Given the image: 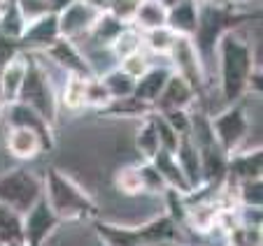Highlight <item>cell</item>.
I'll list each match as a JSON object with an SVG mask.
<instances>
[{"mask_svg":"<svg viewBox=\"0 0 263 246\" xmlns=\"http://www.w3.org/2000/svg\"><path fill=\"white\" fill-rule=\"evenodd\" d=\"M214 63H217L219 93L226 105H235L247 93V81L252 70L256 68L254 49L240 28L223 30L214 47Z\"/></svg>","mask_w":263,"mask_h":246,"instance_id":"cell-1","label":"cell"},{"mask_svg":"<svg viewBox=\"0 0 263 246\" xmlns=\"http://www.w3.org/2000/svg\"><path fill=\"white\" fill-rule=\"evenodd\" d=\"M42 197L61 223L98 216V207L89 193L59 168H47L42 174Z\"/></svg>","mask_w":263,"mask_h":246,"instance_id":"cell-2","label":"cell"},{"mask_svg":"<svg viewBox=\"0 0 263 246\" xmlns=\"http://www.w3.org/2000/svg\"><path fill=\"white\" fill-rule=\"evenodd\" d=\"M16 102L40 114L49 126H54L59 118V86L51 79L45 56L37 51H28V68H26V77Z\"/></svg>","mask_w":263,"mask_h":246,"instance_id":"cell-3","label":"cell"},{"mask_svg":"<svg viewBox=\"0 0 263 246\" xmlns=\"http://www.w3.org/2000/svg\"><path fill=\"white\" fill-rule=\"evenodd\" d=\"M93 228L103 246H149L161 239H177L175 237V218L168 214L154 216L152 221L133 228L105 221H93Z\"/></svg>","mask_w":263,"mask_h":246,"instance_id":"cell-4","label":"cell"},{"mask_svg":"<svg viewBox=\"0 0 263 246\" xmlns=\"http://www.w3.org/2000/svg\"><path fill=\"white\" fill-rule=\"evenodd\" d=\"M42 197V174L30 168H12L0 174V204L24 216Z\"/></svg>","mask_w":263,"mask_h":246,"instance_id":"cell-5","label":"cell"},{"mask_svg":"<svg viewBox=\"0 0 263 246\" xmlns=\"http://www.w3.org/2000/svg\"><path fill=\"white\" fill-rule=\"evenodd\" d=\"M210 130H212L214 142L226 151V156L245 149V142H247L249 130H252V121H249L247 107L242 105V100L235 105H226V109L214 114L210 118Z\"/></svg>","mask_w":263,"mask_h":246,"instance_id":"cell-6","label":"cell"},{"mask_svg":"<svg viewBox=\"0 0 263 246\" xmlns=\"http://www.w3.org/2000/svg\"><path fill=\"white\" fill-rule=\"evenodd\" d=\"M229 7L219 5V3H208V5H200L198 12V26H196V33L191 35L196 49L200 54V60H203L205 70H208V63L214 60V47H217V39L221 37L223 30L233 28L229 24Z\"/></svg>","mask_w":263,"mask_h":246,"instance_id":"cell-7","label":"cell"},{"mask_svg":"<svg viewBox=\"0 0 263 246\" xmlns=\"http://www.w3.org/2000/svg\"><path fill=\"white\" fill-rule=\"evenodd\" d=\"M61 221L49 209L45 197L35 202L33 207L21 216V235H24V246H45L49 237L56 232Z\"/></svg>","mask_w":263,"mask_h":246,"instance_id":"cell-8","label":"cell"},{"mask_svg":"<svg viewBox=\"0 0 263 246\" xmlns=\"http://www.w3.org/2000/svg\"><path fill=\"white\" fill-rule=\"evenodd\" d=\"M168 60L175 72L182 74L196 91L205 84V65H203V60H200V54L191 37L179 35L177 42L173 45V49H170V54H168Z\"/></svg>","mask_w":263,"mask_h":246,"instance_id":"cell-9","label":"cell"},{"mask_svg":"<svg viewBox=\"0 0 263 246\" xmlns=\"http://www.w3.org/2000/svg\"><path fill=\"white\" fill-rule=\"evenodd\" d=\"M100 14H103V12L93 10L91 5H86L84 0H74L72 5H68L63 12L56 14L61 37H68V39H72V42H80L82 37L89 35V30L93 28L96 19H98Z\"/></svg>","mask_w":263,"mask_h":246,"instance_id":"cell-10","label":"cell"},{"mask_svg":"<svg viewBox=\"0 0 263 246\" xmlns=\"http://www.w3.org/2000/svg\"><path fill=\"white\" fill-rule=\"evenodd\" d=\"M37 54H45V58L49 63H54L59 70H63L65 74H80V77H93L89 63H86L84 54H82L80 45L72 42L68 37H59L56 42H51L45 51H37Z\"/></svg>","mask_w":263,"mask_h":246,"instance_id":"cell-11","label":"cell"},{"mask_svg":"<svg viewBox=\"0 0 263 246\" xmlns=\"http://www.w3.org/2000/svg\"><path fill=\"white\" fill-rule=\"evenodd\" d=\"M5 149L14 160L28 162L35 160L37 156H42L45 151H49V144L45 142L40 133H35L30 128H24V126H7L5 133Z\"/></svg>","mask_w":263,"mask_h":246,"instance_id":"cell-12","label":"cell"},{"mask_svg":"<svg viewBox=\"0 0 263 246\" xmlns=\"http://www.w3.org/2000/svg\"><path fill=\"white\" fill-rule=\"evenodd\" d=\"M196 98H198V91H196L182 74H177L173 70L170 79L165 81L163 91H161V95L156 98V102L152 105V107H154V112H159V114L175 112V109H191V105L196 102Z\"/></svg>","mask_w":263,"mask_h":246,"instance_id":"cell-13","label":"cell"},{"mask_svg":"<svg viewBox=\"0 0 263 246\" xmlns=\"http://www.w3.org/2000/svg\"><path fill=\"white\" fill-rule=\"evenodd\" d=\"M26 68H28V51L24 49H19L12 58H7L0 65V93H3V102L5 105L16 102L26 77Z\"/></svg>","mask_w":263,"mask_h":246,"instance_id":"cell-14","label":"cell"},{"mask_svg":"<svg viewBox=\"0 0 263 246\" xmlns=\"http://www.w3.org/2000/svg\"><path fill=\"white\" fill-rule=\"evenodd\" d=\"M59 37H61L59 19H56V14H47L42 19H35L30 24H26V30L21 35L19 45L24 51H45Z\"/></svg>","mask_w":263,"mask_h":246,"instance_id":"cell-15","label":"cell"},{"mask_svg":"<svg viewBox=\"0 0 263 246\" xmlns=\"http://www.w3.org/2000/svg\"><path fill=\"white\" fill-rule=\"evenodd\" d=\"M258 177H261V144L240 149V151L229 156V174H226V179L238 183Z\"/></svg>","mask_w":263,"mask_h":246,"instance_id":"cell-16","label":"cell"},{"mask_svg":"<svg viewBox=\"0 0 263 246\" xmlns=\"http://www.w3.org/2000/svg\"><path fill=\"white\" fill-rule=\"evenodd\" d=\"M149 162H152V165L156 168V172L161 174V179H163V183H165V188H168V191L179 193L182 197H186V195H191V193H194V188L189 186V181H186V177H184L182 168H179V162H177V158H175V153L159 151Z\"/></svg>","mask_w":263,"mask_h":246,"instance_id":"cell-17","label":"cell"},{"mask_svg":"<svg viewBox=\"0 0 263 246\" xmlns=\"http://www.w3.org/2000/svg\"><path fill=\"white\" fill-rule=\"evenodd\" d=\"M5 116H7V126H24V128H30L35 133H40L45 137V142L49 147H54V126L45 121L40 114H35L30 107L21 102H12V105H5Z\"/></svg>","mask_w":263,"mask_h":246,"instance_id":"cell-18","label":"cell"},{"mask_svg":"<svg viewBox=\"0 0 263 246\" xmlns=\"http://www.w3.org/2000/svg\"><path fill=\"white\" fill-rule=\"evenodd\" d=\"M170 74H173V65L170 63L168 65H152L142 77L135 79L133 95L138 100H142V102H147V105H154L156 98L161 95V91H163L165 81L170 79Z\"/></svg>","mask_w":263,"mask_h":246,"instance_id":"cell-19","label":"cell"},{"mask_svg":"<svg viewBox=\"0 0 263 246\" xmlns=\"http://www.w3.org/2000/svg\"><path fill=\"white\" fill-rule=\"evenodd\" d=\"M198 12H200V5L196 0H177L173 5L168 7V26L173 33L177 35H191L196 33V26H198Z\"/></svg>","mask_w":263,"mask_h":246,"instance_id":"cell-20","label":"cell"},{"mask_svg":"<svg viewBox=\"0 0 263 246\" xmlns=\"http://www.w3.org/2000/svg\"><path fill=\"white\" fill-rule=\"evenodd\" d=\"M175 158H177L179 168H182L184 177L189 181V186L194 191H198L203 186V172H200V151L196 147V142L186 135V137L179 139V147L175 151Z\"/></svg>","mask_w":263,"mask_h":246,"instance_id":"cell-21","label":"cell"},{"mask_svg":"<svg viewBox=\"0 0 263 246\" xmlns=\"http://www.w3.org/2000/svg\"><path fill=\"white\" fill-rule=\"evenodd\" d=\"M217 202L212 197H208V200L194 202V204L184 209V221H189V225L200 235H212L217 230Z\"/></svg>","mask_w":263,"mask_h":246,"instance_id":"cell-22","label":"cell"},{"mask_svg":"<svg viewBox=\"0 0 263 246\" xmlns=\"http://www.w3.org/2000/svg\"><path fill=\"white\" fill-rule=\"evenodd\" d=\"M165 21H168V7H165L161 0H140L130 26H135L138 30L147 33V30L165 26Z\"/></svg>","mask_w":263,"mask_h":246,"instance_id":"cell-23","label":"cell"},{"mask_svg":"<svg viewBox=\"0 0 263 246\" xmlns=\"http://www.w3.org/2000/svg\"><path fill=\"white\" fill-rule=\"evenodd\" d=\"M126 26L128 24L115 19V16L107 14V12H103V14L96 19V24H93V28L89 30V35L82 39H89L91 45H96V47H109L117 37H119V33L126 28Z\"/></svg>","mask_w":263,"mask_h":246,"instance_id":"cell-24","label":"cell"},{"mask_svg":"<svg viewBox=\"0 0 263 246\" xmlns=\"http://www.w3.org/2000/svg\"><path fill=\"white\" fill-rule=\"evenodd\" d=\"M91 77H80V74H65L63 84H61V102L70 109V112H77V109L86 107V84H89Z\"/></svg>","mask_w":263,"mask_h":246,"instance_id":"cell-25","label":"cell"},{"mask_svg":"<svg viewBox=\"0 0 263 246\" xmlns=\"http://www.w3.org/2000/svg\"><path fill=\"white\" fill-rule=\"evenodd\" d=\"M154 112V107L142 100H138L135 95H128V98H119V100H109L105 107H100V114L105 116H128V118H144L147 114Z\"/></svg>","mask_w":263,"mask_h":246,"instance_id":"cell-26","label":"cell"},{"mask_svg":"<svg viewBox=\"0 0 263 246\" xmlns=\"http://www.w3.org/2000/svg\"><path fill=\"white\" fill-rule=\"evenodd\" d=\"M135 147H138L140 156H142L144 160H152V158L161 151L159 135H156V126H154L152 114L140 118V126H138V130H135Z\"/></svg>","mask_w":263,"mask_h":246,"instance_id":"cell-27","label":"cell"},{"mask_svg":"<svg viewBox=\"0 0 263 246\" xmlns=\"http://www.w3.org/2000/svg\"><path fill=\"white\" fill-rule=\"evenodd\" d=\"M179 35L173 33L168 26H161V28H154V30H147L142 33V42H144V51L152 56H165L168 58L170 49L173 45L177 42Z\"/></svg>","mask_w":263,"mask_h":246,"instance_id":"cell-28","label":"cell"},{"mask_svg":"<svg viewBox=\"0 0 263 246\" xmlns=\"http://www.w3.org/2000/svg\"><path fill=\"white\" fill-rule=\"evenodd\" d=\"M0 246H24L21 216L5 204H0Z\"/></svg>","mask_w":263,"mask_h":246,"instance_id":"cell-29","label":"cell"},{"mask_svg":"<svg viewBox=\"0 0 263 246\" xmlns=\"http://www.w3.org/2000/svg\"><path fill=\"white\" fill-rule=\"evenodd\" d=\"M98 79L103 81L109 100L128 98V95H133V91H135V79L128 77L126 72H121L119 68H112L109 72H105L103 77H98Z\"/></svg>","mask_w":263,"mask_h":246,"instance_id":"cell-30","label":"cell"},{"mask_svg":"<svg viewBox=\"0 0 263 246\" xmlns=\"http://www.w3.org/2000/svg\"><path fill=\"white\" fill-rule=\"evenodd\" d=\"M109 49H112V54H115L117 60L126 58V56L135 54V51H142L144 49V42H142V30H138L135 26H126L124 30L119 33V37L109 45Z\"/></svg>","mask_w":263,"mask_h":246,"instance_id":"cell-31","label":"cell"},{"mask_svg":"<svg viewBox=\"0 0 263 246\" xmlns=\"http://www.w3.org/2000/svg\"><path fill=\"white\" fill-rule=\"evenodd\" d=\"M115 188L126 197H138L144 193L142 174H140L138 165H126L115 174Z\"/></svg>","mask_w":263,"mask_h":246,"instance_id":"cell-32","label":"cell"},{"mask_svg":"<svg viewBox=\"0 0 263 246\" xmlns=\"http://www.w3.org/2000/svg\"><path fill=\"white\" fill-rule=\"evenodd\" d=\"M26 30V19L21 16L19 7L14 5V0L10 3V7H7L3 14H0V35L5 39H12V42H16L19 45L21 35H24Z\"/></svg>","mask_w":263,"mask_h":246,"instance_id":"cell-33","label":"cell"},{"mask_svg":"<svg viewBox=\"0 0 263 246\" xmlns=\"http://www.w3.org/2000/svg\"><path fill=\"white\" fill-rule=\"evenodd\" d=\"M238 197L240 207H256L261 209L263 204V179H247V181H238Z\"/></svg>","mask_w":263,"mask_h":246,"instance_id":"cell-34","label":"cell"},{"mask_svg":"<svg viewBox=\"0 0 263 246\" xmlns=\"http://www.w3.org/2000/svg\"><path fill=\"white\" fill-rule=\"evenodd\" d=\"M152 54H147V51H135V54L126 56V58H121L119 63H117V68L121 70V72H126L128 77L133 79H140L144 72H147L149 68H152Z\"/></svg>","mask_w":263,"mask_h":246,"instance_id":"cell-35","label":"cell"},{"mask_svg":"<svg viewBox=\"0 0 263 246\" xmlns=\"http://www.w3.org/2000/svg\"><path fill=\"white\" fill-rule=\"evenodd\" d=\"M152 118H154V126H156V135H159V144H161V151H168V153H175L179 147V135L173 130L168 121L161 116L159 112H152Z\"/></svg>","mask_w":263,"mask_h":246,"instance_id":"cell-36","label":"cell"},{"mask_svg":"<svg viewBox=\"0 0 263 246\" xmlns=\"http://www.w3.org/2000/svg\"><path fill=\"white\" fill-rule=\"evenodd\" d=\"M138 168H140V174H142L144 193H149V195H161V193L168 191V188H165V183H163V179H161V174L156 172V168L149 160L140 162Z\"/></svg>","mask_w":263,"mask_h":246,"instance_id":"cell-37","label":"cell"},{"mask_svg":"<svg viewBox=\"0 0 263 246\" xmlns=\"http://www.w3.org/2000/svg\"><path fill=\"white\" fill-rule=\"evenodd\" d=\"M161 116L173 126V130L179 137H186L191 135V112L189 109H175V112H163Z\"/></svg>","mask_w":263,"mask_h":246,"instance_id":"cell-38","label":"cell"},{"mask_svg":"<svg viewBox=\"0 0 263 246\" xmlns=\"http://www.w3.org/2000/svg\"><path fill=\"white\" fill-rule=\"evenodd\" d=\"M138 3L140 0H109L107 3V14H112L115 19L124 21V24H130L133 21V14L138 10Z\"/></svg>","mask_w":263,"mask_h":246,"instance_id":"cell-39","label":"cell"},{"mask_svg":"<svg viewBox=\"0 0 263 246\" xmlns=\"http://www.w3.org/2000/svg\"><path fill=\"white\" fill-rule=\"evenodd\" d=\"M109 102V95L105 91L103 81L98 77H91L89 84H86V107H105Z\"/></svg>","mask_w":263,"mask_h":246,"instance_id":"cell-40","label":"cell"},{"mask_svg":"<svg viewBox=\"0 0 263 246\" xmlns=\"http://www.w3.org/2000/svg\"><path fill=\"white\" fill-rule=\"evenodd\" d=\"M72 3L74 0H49V10H51V14H59V12H63Z\"/></svg>","mask_w":263,"mask_h":246,"instance_id":"cell-41","label":"cell"},{"mask_svg":"<svg viewBox=\"0 0 263 246\" xmlns=\"http://www.w3.org/2000/svg\"><path fill=\"white\" fill-rule=\"evenodd\" d=\"M84 3H86V5H91L93 10L105 12V10H107V3H109V0H84Z\"/></svg>","mask_w":263,"mask_h":246,"instance_id":"cell-42","label":"cell"},{"mask_svg":"<svg viewBox=\"0 0 263 246\" xmlns=\"http://www.w3.org/2000/svg\"><path fill=\"white\" fill-rule=\"evenodd\" d=\"M149 246H182L177 239H161V241H154V244H149Z\"/></svg>","mask_w":263,"mask_h":246,"instance_id":"cell-43","label":"cell"},{"mask_svg":"<svg viewBox=\"0 0 263 246\" xmlns=\"http://www.w3.org/2000/svg\"><path fill=\"white\" fill-rule=\"evenodd\" d=\"M10 3H12V0H0V14H3V12L10 7Z\"/></svg>","mask_w":263,"mask_h":246,"instance_id":"cell-44","label":"cell"},{"mask_svg":"<svg viewBox=\"0 0 263 246\" xmlns=\"http://www.w3.org/2000/svg\"><path fill=\"white\" fill-rule=\"evenodd\" d=\"M229 5H245V3H249V0H226Z\"/></svg>","mask_w":263,"mask_h":246,"instance_id":"cell-45","label":"cell"},{"mask_svg":"<svg viewBox=\"0 0 263 246\" xmlns=\"http://www.w3.org/2000/svg\"><path fill=\"white\" fill-rule=\"evenodd\" d=\"M3 109H5V102H3V93H0V116H3Z\"/></svg>","mask_w":263,"mask_h":246,"instance_id":"cell-46","label":"cell"},{"mask_svg":"<svg viewBox=\"0 0 263 246\" xmlns=\"http://www.w3.org/2000/svg\"><path fill=\"white\" fill-rule=\"evenodd\" d=\"M198 5H208V3H214V0H196Z\"/></svg>","mask_w":263,"mask_h":246,"instance_id":"cell-47","label":"cell"}]
</instances>
